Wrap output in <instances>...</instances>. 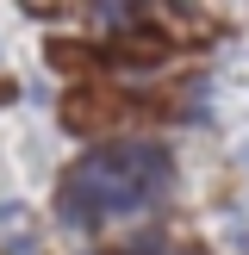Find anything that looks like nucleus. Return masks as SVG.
I'll return each instance as SVG.
<instances>
[{
	"mask_svg": "<svg viewBox=\"0 0 249 255\" xmlns=\"http://www.w3.org/2000/svg\"><path fill=\"white\" fill-rule=\"evenodd\" d=\"M62 119H69V131H112L124 119V94L112 81H87V94L62 100Z\"/></svg>",
	"mask_w": 249,
	"mask_h": 255,
	"instance_id": "nucleus-2",
	"label": "nucleus"
},
{
	"mask_svg": "<svg viewBox=\"0 0 249 255\" xmlns=\"http://www.w3.org/2000/svg\"><path fill=\"white\" fill-rule=\"evenodd\" d=\"M174 187V162L162 143L149 137H124V143H100L62 174L56 193V218L69 231H100L106 218H124V212L162 206Z\"/></svg>",
	"mask_w": 249,
	"mask_h": 255,
	"instance_id": "nucleus-1",
	"label": "nucleus"
},
{
	"mask_svg": "<svg viewBox=\"0 0 249 255\" xmlns=\"http://www.w3.org/2000/svg\"><path fill=\"white\" fill-rule=\"evenodd\" d=\"M168 31H149V25H131V31H112L106 37V62H119V69H156V62H168Z\"/></svg>",
	"mask_w": 249,
	"mask_h": 255,
	"instance_id": "nucleus-3",
	"label": "nucleus"
},
{
	"mask_svg": "<svg viewBox=\"0 0 249 255\" xmlns=\"http://www.w3.org/2000/svg\"><path fill=\"white\" fill-rule=\"evenodd\" d=\"M94 19H100V25H124V31H131V25H137V6H94Z\"/></svg>",
	"mask_w": 249,
	"mask_h": 255,
	"instance_id": "nucleus-6",
	"label": "nucleus"
},
{
	"mask_svg": "<svg viewBox=\"0 0 249 255\" xmlns=\"http://www.w3.org/2000/svg\"><path fill=\"white\" fill-rule=\"evenodd\" d=\"M50 69H62V75H81V87L87 81H106V56H94L87 44H69V37H50Z\"/></svg>",
	"mask_w": 249,
	"mask_h": 255,
	"instance_id": "nucleus-4",
	"label": "nucleus"
},
{
	"mask_svg": "<svg viewBox=\"0 0 249 255\" xmlns=\"http://www.w3.org/2000/svg\"><path fill=\"white\" fill-rule=\"evenodd\" d=\"M162 25H168V44L181 37V44H206V37H218V19L199 6H162Z\"/></svg>",
	"mask_w": 249,
	"mask_h": 255,
	"instance_id": "nucleus-5",
	"label": "nucleus"
},
{
	"mask_svg": "<svg viewBox=\"0 0 249 255\" xmlns=\"http://www.w3.org/2000/svg\"><path fill=\"white\" fill-rule=\"evenodd\" d=\"M6 100H12V81H0V106H6Z\"/></svg>",
	"mask_w": 249,
	"mask_h": 255,
	"instance_id": "nucleus-7",
	"label": "nucleus"
}]
</instances>
